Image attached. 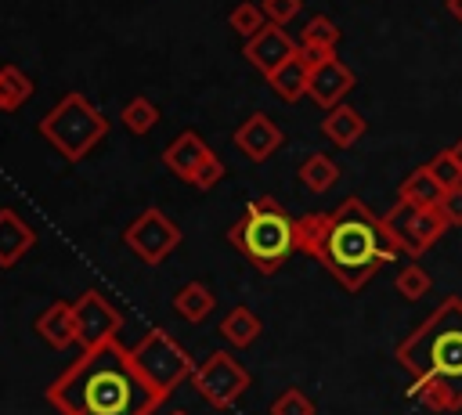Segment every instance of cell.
Listing matches in <instances>:
<instances>
[{"label":"cell","mask_w":462,"mask_h":415,"mask_svg":"<svg viewBox=\"0 0 462 415\" xmlns=\"http://www.w3.org/2000/svg\"><path fill=\"white\" fill-rule=\"evenodd\" d=\"M47 401L61 415H152L162 393L137 372L130 346L116 339L83 350L51 386Z\"/></svg>","instance_id":"cell-1"},{"label":"cell","mask_w":462,"mask_h":415,"mask_svg":"<svg viewBox=\"0 0 462 415\" xmlns=\"http://www.w3.org/2000/svg\"><path fill=\"white\" fill-rule=\"evenodd\" d=\"M296 231H300V249H307L310 256H321L328 271L350 289H357L386 256L375 220L354 198L343 202L332 217L296 220Z\"/></svg>","instance_id":"cell-2"},{"label":"cell","mask_w":462,"mask_h":415,"mask_svg":"<svg viewBox=\"0 0 462 415\" xmlns=\"http://www.w3.org/2000/svg\"><path fill=\"white\" fill-rule=\"evenodd\" d=\"M227 242L260 274H274L300 249V231H296V220H289V213L263 195V198H253L245 213L227 227Z\"/></svg>","instance_id":"cell-3"},{"label":"cell","mask_w":462,"mask_h":415,"mask_svg":"<svg viewBox=\"0 0 462 415\" xmlns=\"http://www.w3.org/2000/svg\"><path fill=\"white\" fill-rule=\"evenodd\" d=\"M36 130L65 162H79L87 159V152H94L105 141L108 119L94 101H87V94L69 90L51 112H43Z\"/></svg>","instance_id":"cell-4"},{"label":"cell","mask_w":462,"mask_h":415,"mask_svg":"<svg viewBox=\"0 0 462 415\" xmlns=\"http://www.w3.org/2000/svg\"><path fill=\"white\" fill-rule=\"evenodd\" d=\"M130 357H134V364H137V372L162 393V397H170L184 379H191L195 375V361H191V354L166 332V328H148L134 346H130Z\"/></svg>","instance_id":"cell-5"},{"label":"cell","mask_w":462,"mask_h":415,"mask_svg":"<svg viewBox=\"0 0 462 415\" xmlns=\"http://www.w3.org/2000/svg\"><path fill=\"white\" fill-rule=\"evenodd\" d=\"M180 238H184L180 224H173L159 206H148L144 213H137V217L123 227L126 249H130L144 267H159V263L180 245Z\"/></svg>","instance_id":"cell-6"},{"label":"cell","mask_w":462,"mask_h":415,"mask_svg":"<svg viewBox=\"0 0 462 415\" xmlns=\"http://www.w3.org/2000/svg\"><path fill=\"white\" fill-rule=\"evenodd\" d=\"M199 397H206L213 408H231L245 390H249V372L227 354V350H213L191 375Z\"/></svg>","instance_id":"cell-7"},{"label":"cell","mask_w":462,"mask_h":415,"mask_svg":"<svg viewBox=\"0 0 462 415\" xmlns=\"http://www.w3.org/2000/svg\"><path fill=\"white\" fill-rule=\"evenodd\" d=\"M72 310H76V328H79V346L83 350H94V346H105L119 336L123 328V314L97 292V289H87L72 300Z\"/></svg>","instance_id":"cell-8"},{"label":"cell","mask_w":462,"mask_h":415,"mask_svg":"<svg viewBox=\"0 0 462 415\" xmlns=\"http://www.w3.org/2000/svg\"><path fill=\"white\" fill-rule=\"evenodd\" d=\"M242 54H245V61H249L256 72L271 76L274 69H282L285 61H292V58L300 54V43H292V40H289V32H285L282 25L267 22L256 36H249V40H245Z\"/></svg>","instance_id":"cell-9"},{"label":"cell","mask_w":462,"mask_h":415,"mask_svg":"<svg viewBox=\"0 0 462 415\" xmlns=\"http://www.w3.org/2000/svg\"><path fill=\"white\" fill-rule=\"evenodd\" d=\"M209 159H213V148H209L195 130L177 134V137L162 148V166H166L173 177H180L184 184H191V180L199 177V170H202Z\"/></svg>","instance_id":"cell-10"},{"label":"cell","mask_w":462,"mask_h":415,"mask_svg":"<svg viewBox=\"0 0 462 415\" xmlns=\"http://www.w3.org/2000/svg\"><path fill=\"white\" fill-rule=\"evenodd\" d=\"M282 144V130L263 115V112H253L238 130H235V148L249 159V162H263L278 152Z\"/></svg>","instance_id":"cell-11"},{"label":"cell","mask_w":462,"mask_h":415,"mask_svg":"<svg viewBox=\"0 0 462 415\" xmlns=\"http://www.w3.org/2000/svg\"><path fill=\"white\" fill-rule=\"evenodd\" d=\"M350 83H354L350 69H346V65H339L336 58H325V61L310 65L307 94L314 97V105H321V108H336V105H339V97L350 90Z\"/></svg>","instance_id":"cell-12"},{"label":"cell","mask_w":462,"mask_h":415,"mask_svg":"<svg viewBox=\"0 0 462 415\" xmlns=\"http://www.w3.org/2000/svg\"><path fill=\"white\" fill-rule=\"evenodd\" d=\"M36 332H40V339H43L47 346H54V350H65V346L79 343V328H76V310H72V303L54 300V303L36 318Z\"/></svg>","instance_id":"cell-13"},{"label":"cell","mask_w":462,"mask_h":415,"mask_svg":"<svg viewBox=\"0 0 462 415\" xmlns=\"http://www.w3.org/2000/svg\"><path fill=\"white\" fill-rule=\"evenodd\" d=\"M36 245V231L14 213V209H0V271L14 267L29 249Z\"/></svg>","instance_id":"cell-14"},{"label":"cell","mask_w":462,"mask_h":415,"mask_svg":"<svg viewBox=\"0 0 462 415\" xmlns=\"http://www.w3.org/2000/svg\"><path fill=\"white\" fill-rule=\"evenodd\" d=\"M173 310L191 321V325H202L213 310H217V296L202 285V281H184L177 292H173Z\"/></svg>","instance_id":"cell-15"},{"label":"cell","mask_w":462,"mask_h":415,"mask_svg":"<svg viewBox=\"0 0 462 415\" xmlns=\"http://www.w3.org/2000/svg\"><path fill=\"white\" fill-rule=\"evenodd\" d=\"M217 332H220V339L224 343H231V346H253L256 339H260V332H263V325H260V318L249 310V307H231L224 318H220V325H217Z\"/></svg>","instance_id":"cell-16"},{"label":"cell","mask_w":462,"mask_h":415,"mask_svg":"<svg viewBox=\"0 0 462 415\" xmlns=\"http://www.w3.org/2000/svg\"><path fill=\"white\" fill-rule=\"evenodd\" d=\"M307 79H310V61H303V54H296L292 61H285L282 69H274L267 76L271 90L282 97V101H296L307 94Z\"/></svg>","instance_id":"cell-17"},{"label":"cell","mask_w":462,"mask_h":415,"mask_svg":"<svg viewBox=\"0 0 462 415\" xmlns=\"http://www.w3.org/2000/svg\"><path fill=\"white\" fill-rule=\"evenodd\" d=\"M32 97V79L22 65H0V112H18Z\"/></svg>","instance_id":"cell-18"},{"label":"cell","mask_w":462,"mask_h":415,"mask_svg":"<svg viewBox=\"0 0 462 415\" xmlns=\"http://www.w3.org/2000/svg\"><path fill=\"white\" fill-rule=\"evenodd\" d=\"M321 130H325V137H328L332 144L346 148V144H354V141L365 134V119H361L354 108L336 105V108H328V115H325V123H321Z\"/></svg>","instance_id":"cell-19"},{"label":"cell","mask_w":462,"mask_h":415,"mask_svg":"<svg viewBox=\"0 0 462 415\" xmlns=\"http://www.w3.org/2000/svg\"><path fill=\"white\" fill-rule=\"evenodd\" d=\"M119 123H123L130 134H148V130L159 123V105H155V101H148L144 94H137V97H130V101L123 105Z\"/></svg>","instance_id":"cell-20"},{"label":"cell","mask_w":462,"mask_h":415,"mask_svg":"<svg viewBox=\"0 0 462 415\" xmlns=\"http://www.w3.org/2000/svg\"><path fill=\"white\" fill-rule=\"evenodd\" d=\"M336 177H339V170L332 166V159H325V155H307L303 162H300V180L310 188V191H328L332 184H336Z\"/></svg>","instance_id":"cell-21"},{"label":"cell","mask_w":462,"mask_h":415,"mask_svg":"<svg viewBox=\"0 0 462 415\" xmlns=\"http://www.w3.org/2000/svg\"><path fill=\"white\" fill-rule=\"evenodd\" d=\"M227 22H231V29L238 32V36H256L263 25H267V14H263V7L260 4H249V0H242V4H235L231 7V14H227Z\"/></svg>","instance_id":"cell-22"},{"label":"cell","mask_w":462,"mask_h":415,"mask_svg":"<svg viewBox=\"0 0 462 415\" xmlns=\"http://www.w3.org/2000/svg\"><path fill=\"white\" fill-rule=\"evenodd\" d=\"M271 415H314V404H310L300 390H285V393L271 404Z\"/></svg>","instance_id":"cell-23"},{"label":"cell","mask_w":462,"mask_h":415,"mask_svg":"<svg viewBox=\"0 0 462 415\" xmlns=\"http://www.w3.org/2000/svg\"><path fill=\"white\" fill-rule=\"evenodd\" d=\"M260 7L267 14V22H274V25H285L300 14V0H263Z\"/></svg>","instance_id":"cell-24"},{"label":"cell","mask_w":462,"mask_h":415,"mask_svg":"<svg viewBox=\"0 0 462 415\" xmlns=\"http://www.w3.org/2000/svg\"><path fill=\"white\" fill-rule=\"evenodd\" d=\"M220 177H224V162L213 155V159H209V162L199 170V177L191 180V188H199V191H209V188H217V184H220Z\"/></svg>","instance_id":"cell-25"},{"label":"cell","mask_w":462,"mask_h":415,"mask_svg":"<svg viewBox=\"0 0 462 415\" xmlns=\"http://www.w3.org/2000/svg\"><path fill=\"white\" fill-rule=\"evenodd\" d=\"M426 285H430V281H426V274H422L419 267H408V271L397 278V289H401L404 296H419Z\"/></svg>","instance_id":"cell-26"},{"label":"cell","mask_w":462,"mask_h":415,"mask_svg":"<svg viewBox=\"0 0 462 415\" xmlns=\"http://www.w3.org/2000/svg\"><path fill=\"white\" fill-rule=\"evenodd\" d=\"M451 220H462V195L451 198Z\"/></svg>","instance_id":"cell-27"},{"label":"cell","mask_w":462,"mask_h":415,"mask_svg":"<svg viewBox=\"0 0 462 415\" xmlns=\"http://www.w3.org/2000/svg\"><path fill=\"white\" fill-rule=\"evenodd\" d=\"M451 4H455V11H458V14H462V0H451Z\"/></svg>","instance_id":"cell-28"},{"label":"cell","mask_w":462,"mask_h":415,"mask_svg":"<svg viewBox=\"0 0 462 415\" xmlns=\"http://www.w3.org/2000/svg\"><path fill=\"white\" fill-rule=\"evenodd\" d=\"M170 415H184V411H170Z\"/></svg>","instance_id":"cell-29"}]
</instances>
